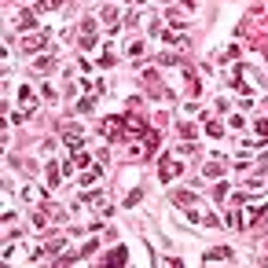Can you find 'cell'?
<instances>
[{"label": "cell", "mask_w": 268, "mask_h": 268, "mask_svg": "<svg viewBox=\"0 0 268 268\" xmlns=\"http://www.w3.org/2000/svg\"><path fill=\"white\" fill-rule=\"evenodd\" d=\"M129 55H143V41H133V44H129Z\"/></svg>", "instance_id": "1f68e13d"}, {"label": "cell", "mask_w": 268, "mask_h": 268, "mask_svg": "<svg viewBox=\"0 0 268 268\" xmlns=\"http://www.w3.org/2000/svg\"><path fill=\"white\" fill-rule=\"evenodd\" d=\"M169 199H173L176 206H184V210H187V206H195V202H199V199H195V191H173V195H169Z\"/></svg>", "instance_id": "8fae6325"}, {"label": "cell", "mask_w": 268, "mask_h": 268, "mask_svg": "<svg viewBox=\"0 0 268 268\" xmlns=\"http://www.w3.org/2000/svg\"><path fill=\"white\" fill-rule=\"evenodd\" d=\"M125 261H129V250L125 246H114V253L107 257V265H125Z\"/></svg>", "instance_id": "e0dca14e"}, {"label": "cell", "mask_w": 268, "mask_h": 268, "mask_svg": "<svg viewBox=\"0 0 268 268\" xmlns=\"http://www.w3.org/2000/svg\"><path fill=\"white\" fill-rule=\"evenodd\" d=\"M213 199L224 202V199H228V184H217V187H213Z\"/></svg>", "instance_id": "f546056e"}, {"label": "cell", "mask_w": 268, "mask_h": 268, "mask_svg": "<svg viewBox=\"0 0 268 268\" xmlns=\"http://www.w3.org/2000/svg\"><path fill=\"white\" fill-rule=\"evenodd\" d=\"M224 173V166H220V162H210V166H206V176H220Z\"/></svg>", "instance_id": "4316f807"}, {"label": "cell", "mask_w": 268, "mask_h": 268, "mask_svg": "<svg viewBox=\"0 0 268 268\" xmlns=\"http://www.w3.org/2000/svg\"><path fill=\"white\" fill-rule=\"evenodd\" d=\"M100 169H88V173H81V184H96V180H100Z\"/></svg>", "instance_id": "cb8c5ba5"}, {"label": "cell", "mask_w": 268, "mask_h": 268, "mask_svg": "<svg viewBox=\"0 0 268 268\" xmlns=\"http://www.w3.org/2000/svg\"><path fill=\"white\" fill-rule=\"evenodd\" d=\"M77 44H81V51L96 48V18H84V22H81V37H77Z\"/></svg>", "instance_id": "5b68a950"}, {"label": "cell", "mask_w": 268, "mask_h": 268, "mask_svg": "<svg viewBox=\"0 0 268 268\" xmlns=\"http://www.w3.org/2000/svg\"><path fill=\"white\" fill-rule=\"evenodd\" d=\"M22 199H26V202H41L44 195L37 191V187H30V184H26V187H22Z\"/></svg>", "instance_id": "44dd1931"}, {"label": "cell", "mask_w": 268, "mask_h": 268, "mask_svg": "<svg viewBox=\"0 0 268 268\" xmlns=\"http://www.w3.org/2000/svg\"><path fill=\"white\" fill-rule=\"evenodd\" d=\"M257 136H261V140H268V117H257Z\"/></svg>", "instance_id": "f1b7e54d"}, {"label": "cell", "mask_w": 268, "mask_h": 268, "mask_svg": "<svg viewBox=\"0 0 268 268\" xmlns=\"http://www.w3.org/2000/svg\"><path fill=\"white\" fill-rule=\"evenodd\" d=\"M37 110V96H34V88H30V84H18V114H34Z\"/></svg>", "instance_id": "7a4b0ae2"}, {"label": "cell", "mask_w": 268, "mask_h": 268, "mask_svg": "<svg viewBox=\"0 0 268 268\" xmlns=\"http://www.w3.org/2000/svg\"><path fill=\"white\" fill-rule=\"evenodd\" d=\"M206 133L210 136H224V125H220V121H206Z\"/></svg>", "instance_id": "d4e9b609"}, {"label": "cell", "mask_w": 268, "mask_h": 268, "mask_svg": "<svg viewBox=\"0 0 268 268\" xmlns=\"http://www.w3.org/2000/svg\"><path fill=\"white\" fill-rule=\"evenodd\" d=\"M63 140H67L70 147H81V143H84V133H81V125H67V129H63Z\"/></svg>", "instance_id": "9c48e42d"}, {"label": "cell", "mask_w": 268, "mask_h": 268, "mask_svg": "<svg viewBox=\"0 0 268 268\" xmlns=\"http://www.w3.org/2000/svg\"><path fill=\"white\" fill-rule=\"evenodd\" d=\"M143 199V187H136V191H129V199H125V206H136V202Z\"/></svg>", "instance_id": "83f0119b"}, {"label": "cell", "mask_w": 268, "mask_h": 268, "mask_svg": "<svg viewBox=\"0 0 268 268\" xmlns=\"http://www.w3.org/2000/svg\"><path fill=\"white\" fill-rule=\"evenodd\" d=\"M228 257H232L228 246H217V250H206V253H202V261H228Z\"/></svg>", "instance_id": "5bb4252c"}, {"label": "cell", "mask_w": 268, "mask_h": 268, "mask_svg": "<svg viewBox=\"0 0 268 268\" xmlns=\"http://www.w3.org/2000/svg\"><path fill=\"white\" fill-rule=\"evenodd\" d=\"M180 169H184V166H180L176 158H162V162H158V173H162V180H166V184L173 180V176H180Z\"/></svg>", "instance_id": "8992f818"}, {"label": "cell", "mask_w": 268, "mask_h": 268, "mask_svg": "<svg viewBox=\"0 0 268 268\" xmlns=\"http://www.w3.org/2000/svg\"><path fill=\"white\" fill-rule=\"evenodd\" d=\"M103 136H107V140H125V117L121 114L107 117V121H103Z\"/></svg>", "instance_id": "277c9868"}, {"label": "cell", "mask_w": 268, "mask_h": 268, "mask_svg": "<svg viewBox=\"0 0 268 268\" xmlns=\"http://www.w3.org/2000/svg\"><path fill=\"white\" fill-rule=\"evenodd\" d=\"M158 154V133H147V147H143V158H154Z\"/></svg>", "instance_id": "2e32d148"}, {"label": "cell", "mask_w": 268, "mask_h": 268, "mask_svg": "<svg viewBox=\"0 0 268 268\" xmlns=\"http://www.w3.org/2000/svg\"><path fill=\"white\" fill-rule=\"evenodd\" d=\"M257 217H265V206L261 202H246V213H243V228H250Z\"/></svg>", "instance_id": "ba28073f"}, {"label": "cell", "mask_w": 268, "mask_h": 268, "mask_svg": "<svg viewBox=\"0 0 268 268\" xmlns=\"http://www.w3.org/2000/svg\"><path fill=\"white\" fill-rule=\"evenodd\" d=\"M166 44H176V48H187V34L184 30H158Z\"/></svg>", "instance_id": "52a82bcc"}, {"label": "cell", "mask_w": 268, "mask_h": 268, "mask_svg": "<svg viewBox=\"0 0 268 268\" xmlns=\"http://www.w3.org/2000/svg\"><path fill=\"white\" fill-rule=\"evenodd\" d=\"M59 180H63V176H59V166H55V162H48V169H44V184L59 187Z\"/></svg>", "instance_id": "4fadbf2b"}, {"label": "cell", "mask_w": 268, "mask_h": 268, "mask_svg": "<svg viewBox=\"0 0 268 268\" xmlns=\"http://www.w3.org/2000/svg\"><path fill=\"white\" fill-rule=\"evenodd\" d=\"M96 107V100H77V114H88Z\"/></svg>", "instance_id": "484cf974"}, {"label": "cell", "mask_w": 268, "mask_h": 268, "mask_svg": "<svg viewBox=\"0 0 268 268\" xmlns=\"http://www.w3.org/2000/svg\"><path fill=\"white\" fill-rule=\"evenodd\" d=\"M235 55H239V48H235V44H232V48H220V51H217L220 63H228V59H235Z\"/></svg>", "instance_id": "603a6c76"}, {"label": "cell", "mask_w": 268, "mask_h": 268, "mask_svg": "<svg viewBox=\"0 0 268 268\" xmlns=\"http://www.w3.org/2000/svg\"><path fill=\"white\" fill-rule=\"evenodd\" d=\"M74 162H77V169H88V162H92V158H88L81 147H74Z\"/></svg>", "instance_id": "7402d4cb"}, {"label": "cell", "mask_w": 268, "mask_h": 268, "mask_svg": "<svg viewBox=\"0 0 268 268\" xmlns=\"http://www.w3.org/2000/svg\"><path fill=\"white\" fill-rule=\"evenodd\" d=\"M48 41H51L48 30H41V34H26V37H22V55H30V51H41Z\"/></svg>", "instance_id": "3957f363"}, {"label": "cell", "mask_w": 268, "mask_h": 268, "mask_svg": "<svg viewBox=\"0 0 268 268\" xmlns=\"http://www.w3.org/2000/svg\"><path fill=\"white\" fill-rule=\"evenodd\" d=\"M18 30H22V34L37 30V11H22V15H18Z\"/></svg>", "instance_id": "30bf717a"}, {"label": "cell", "mask_w": 268, "mask_h": 268, "mask_svg": "<svg viewBox=\"0 0 268 268\" xmlns=\"http://www.w3.org/2000/svg\"><path fill=\"white\" fill-rule=\"evenodd\" d=\"M121 117H125V140H136V136H147V133H151L143 114H133V110H129V114H121Z\"/></svg>", "instance_id": "6da1fadb"}, {"label": "cell", "mask_w": 268, "mask_h": 268, "mask_svg": "<svg viewBox=\"0 0 268 268\" xmlns=\"http://www.w3.org/2000/svg\"><path fill=\"white\" fill-rule=\"evenodd\" d=\"M67 246V235H48V243H44V253H59Z\"/></svg>", "instance_id": "7c38bea8"}, {"label": "cell", "mask_w": 268, "mask_h": 268, "mask_svg": "<svg viewBox=\"0 0 268 268\" xmlns=\"http://www.w3.org/2000/svg\"><path fill=\"white\" fill-rule=\"evenodd\" d=\"M158 63H162V67H176V63H180V55H176V51H162Z\"/></svg>", "instance_id": "ffe728a7"}, {"label": "cell", "mask_w": 268, "mask_h": 268, "mask_svg": "<svg viewBox=\"0 0 268 268\" xmlns=\"http://www.w3.org/2000/svg\"><path fill=\"white\" fill-rule=\"evenodd\" d=\"M166 4H173V0H166Z\"/></svg>", "instance_id": "d6a6232c"}, {"label": "cell", "mask_w": 268, "mask_h": 268, "mask_svg": "<svg viewBox=\"0 0 268 268\" xmlns=\"http://www.w3.org/2000/svg\"><path fill=\"white\" fill-rule=\"evenodd\" d=\"M51 67H55V55H51V51H48V55H41V59L34 63V70H37V74H48Z\"/></svg>", "instance_id": "9a60e30c"}, {"label": "cell", "mask_w": 268, "mask_h": 268, "mask_svg": "<svg viewBox=\"0 0 268 268\" xmlns=\"http://www.w3.org/2000/svg\"><path fill=\"white\" fill-rule=\"evenodd\" d=\"M180 133H184L187 140H191V136H195V125H191V121H180Z\"/></svg>", "instance_id": "4dcf8cb0"}, {"label": "cell", "mask_w": 268, "mask_h": 268, "mask_svg": "<svg viewBox=\"0 0 268 268\" xmlns=\"http://www.w3.org/2000/svg\"><path fill=\"white\" fill-rule=\"evenodd\" d=\"M59 4H63V0H37V15H44V11H51V8H59Z\"/></svg>", "instance_id": "d6986e66"}, {"label": "cell", "mask_w": 268, "mask_h": 268, "mask_svg": "<svg viewBox=\"0 0 268 268\" xmlns=\"http://www.w3.org/2000/svg\"><path fill=\"white\" fill-rule=\"evenodd\" d=\"M100 15H103V22H110V26H117V8H114V4H107V8H103V11H100Z\"/></svg>", "instance_id": "ac0fdd59"}]
</instances>
